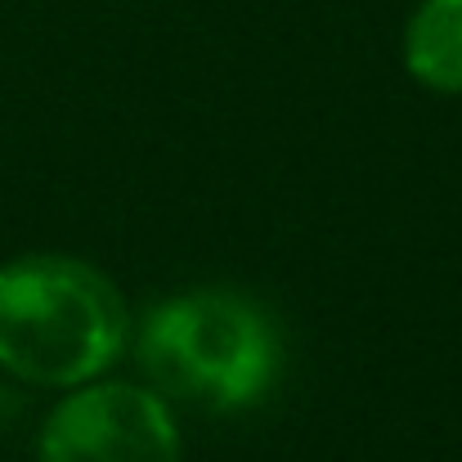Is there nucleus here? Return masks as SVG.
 Returning <instances> with one entry per match:
<instances>
[{"mask_svg":"<svg viewBox=\"0 0 462 462\" xmlns=\"http://www.w3.org/2000/svg\"><path fill=\"white\" fill-rule=\"evenodd\" d=\"M126 346L131 306L90 261L36 252L0 265V373L72 391L104 377Z\"/></svg>","mask_w":462,"mask_h":462,"instance_id":"obj_1","label":"nucleus"},{"mask_svg":"<svg viewBox=\"0 0 462 462\" xmlns=\"http://www.w3.org/2000/svg\"><path fill=\"white\" fill-rule=\"evenodd\" d=\"M135 355L157 395L216 413L265 400L283 364L270 314L220 288L157 301L140 319Z\"/></svg>","mask_w":462,"mask_h":462,"instance_id":"obj_2","label":"nucleus"},{"mask_svg":"<svg viewBox=\"0 0 462 462\" xmlns=\"http://www.w3.org/2000/svg\"><path fill=\"white\" fill-rule=\"evenodd\" d=\"M36 462H184L171 400L140 382H86L50 409Z\"/></svg>","mask_w":462,"mask_h":462,"instance_id":"obj_3","label":"nucleus"},{"mask_svg":"<svg viewBox=\"0 0 462 462\" xmlns=\"http://www.w3.org/2000/svg\"><path fill=\"white\" fill-rule=\"evenodd\" d=\"M404 68L431 95H462V0H422L413 9Z\"/></svg>","mask_w":462,"mask_h":462,"instance_id":"obj_4","label":"nucleus"}]
</instances>
